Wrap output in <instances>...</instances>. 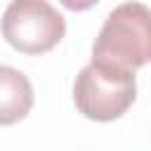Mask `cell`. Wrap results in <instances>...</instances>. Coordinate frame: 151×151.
Listing matches in <instances>:
<instances>
[{
	"label": "cell",
	"mask_w": 151,
	"mask_h": 151,
	"mask_svg": "<svg viewBox=\"0 0 151 151\" xmlns=\"http://www.w3.org/2000/svg\"><path fill=\"white\" fill-rule=\"evenodd\" d=\"M151 57V12L144 2H123L106 17L92 45V61L134 73Z\"/></svg>",
	"instance_id": "6da1fadb"
},
{
	"label": "cell",
	"mask_w": 151,
	"mask_h": 151,
	"mask_svg": "<svg viewBox=\"0 0 151 151\" xmlns=\"http://www.w3.org/2000/svg\"><path fill=\"white\" fill-rule=\"evenodd\" d=\"M137 99L134 73L111 68L90 61L80 68L73 83L76 109L97 123H109L120 118Z\"/></svg>",
	"instance_id": "7a4b0ae2"
},
{
	"label": "cell",
	"mask_w": 151,
	"mask_h": 151,
	"mask_svg": "<svg viewBox=\"0 0 151 151\" xmlns=\"http://www.w3.org/2000/svg\"><path fill=\"white\" fill-rule=\"evenodd\" d=\"M2 38L21 54H45L66 33L64 17L47 0H12L0 19Z\"/></svg>",
	"instance_id": "3957f363"
},
{
	"label": "cell",
	"mask_w": 151,
	"mask_h": 151,
	"mask_svg": "<svg viewBox=\"0 0 151 151\" xmlns=\"http://www.w3.org/2000/svg\"><path fill=\"white\" fill-rule=\"evenodd\" d=\"M33 85L26 73L0 64V125L24 120L33 109Z\"/></svg>",
	"instance_id": "277c9868"
},
{
	"label": "cell",
	"mask_w": 151,
	"mask_h": 151,
	"mask_svg": "<svg viewBox=\"0 0 151 151\" xmlns=\"http://www.w3.org/2000/svg\"><path fill=\"white\" fill-rule=\"evenodd\" d=\"M66 9H71V12H85V9H90V7H94L99 0H59Z\"/></svg>",
	"instance_id": "5b68a950"
}]
</instances>
